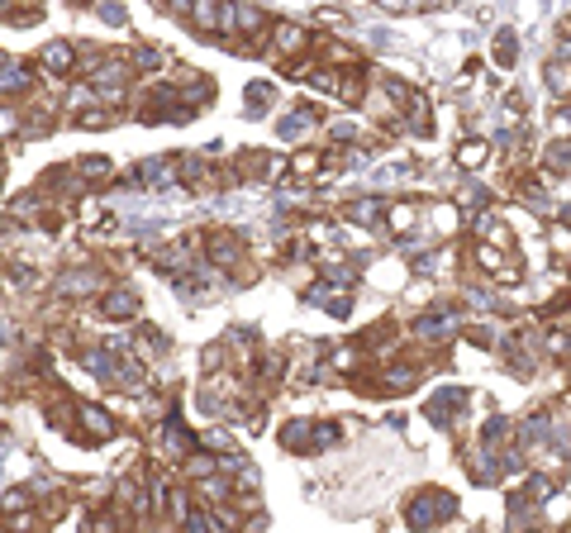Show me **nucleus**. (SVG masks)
I'll return each mask as SVG.
<instances>
[{
	"label": "nucleus",
	"mask_w": 571,
	"mask_h": 533,
	"mask_svg": "<svg viewBox=\"0 0 571 533\" xmlns=\"http://www.w3.org/2000/svg\"><path fill=\"white\" fill-rule=\"evenodd\" d=\"M205 248H210V257H214V262H233V257H239V243H233L224 229H214L210 239H205Z\"/></svg>",
	"instance_id": "obj_2"
},
{
	"label": "nucleus",
	"mask_w": 571,
	"mask_h": 533,
	"mask_svg": "<svg viewBox=\"0 0 571 533\" xmlns=\"http://www.w3.org/2000/svg\"><path fill=\"white\" fill-rule=\"evenodd\" d=\"M295 172H314V153H295Z\"/></svg>",
	"instance_id": "obj_12"
},
{
	"label": "nucleus",
	"mask_w": 571,
	"mask_h": 533,
	"mask_svg": "<svg viewBox=\"0 0 571 533\" xmlns=\"http://www.w3.org/2000/svg\"><path fill=\"white\" fill-rule=\"evenodd\" d=\"M43 67L48 72H67V67H72V43H48L43 48Z\"/></svg>",
	"instance_id": "obj_3"
},
{
	"label": "nucleus",
	"mask_w": 571,
	"mask_h": 533,
	"mask_svg": "<svg viewBox=\"0 0 571 533\" xmlns=\"http://www.w3.org/2000/svg\"><path fill=\"white\" fill-rule=\"evenodd\" d=\"M458 158H462V167H476V162L485 158V143H467V148H462Z\"/></svg>",
	"instance_id": "obj_9"
},
{
	"label": "nucleus",
	"mask_w": 571,
	"mask_h": 533,
	"mask_svg": "<svg viewBox=\"0 0 571 533\" xmlns=\"http://www.w3.org/2000/svg\"><path fill=\"white\" fill-rule=\"evenodd\" d=\"M191 14H195L200 29H220V24H224V10H214V5H195Z\"/></svg>",
	"instance_id": "obj_7"
},
{
	"label": "nucleus",
	"mask_w": 571,
	"mask_h": 533,
	"mask_svg": "<svg viewBox=\"0 0 571 533\" xmlns=\"http://www.w3.org/2000/svg\"><path fill=\"white\" fill-rule=\"evenodd\" d=\"M24 91H29V67L5 62L0 67V95H24Z\"/></svg>",
	"instance_id": "obj_1"
},
{
	"label": "nucleus",
	"mask_w": 571,
	"mask_h": 533,
	"mask_svg": "<svg viewBox=\"0 0 571 533\" xmlns=\"http://www.w3.org/2000/svg\"><path fill=\"white\" fill-rule=\"evenodd\" d=\"M81 176H110V162L105 158H86L81 162Z\"/></svg>",
	"instance_id": "obj_8"
},
{
	"label": "nucleus",
	"mask_w": 571,
	"mask_h": 533,
	"mask_svg": "<svg viewBox=\"0 0 571 533\" xmlns=\"http://www.w3.org/2000/svg\"><path fill=\"white\" fill-rule=\"evenodd\" d=\"M276 39L281 48H300V29H276Z\"/></svg>",
	"instance_id": "obj_11"
},
{
	"label": "nucleus",
	"mask_w": 571,
	"mask_h": 533,
	"mask_svg": "<svg viewBox=\"0 0 571 533\" xmlns=\"http://www.w3.org/2000/svg\"><path fill=\"white\" fill-rule=\"evenodd\" d=\"M139 310V300H133V291H110L105 295V314H114V320H124V314Z\"/></svg>",
	"instance_id": "obj_5"
},
{
	"label": "nucleus",
	"mask_w": 571,
	"mask_h": 533,
	"mask_svg": "<svg viewBox=\"0 0 571 533\" xmlns=\"http://www.w3.org/2000/svg\"><path fill=\"white\" fill-rule=\"evenodd\" d=\"M77 414H81V424H91V433H95V438H110V433H114V424H110V414H105V410L81 405Z\"/></svg>",
	"instance_id": "obj_4"
},
{
	"label": "nucleus",
	"mask_w": 571,
	"mask_h": 533,
	"mask_svg": "<svg viewBox=\"0 0 571 533\" xmlns=\"http://www.w3.org/2000/svg\"><path fill=\"white\" fill-rule=\"evenodd\" d=\"M5 528H10V533H39V514H33V510L5 514Z\"/></svg>",
	"instance_id": "obj_6"
},
{
	"label": "nucleus",
	"mask_w": 571,
	"mask_h": 533,
	"mask_svg": "<svg viewBox=\"0 0 571 533\" xmlns=\"http://www.w3.org/2000/svg\"><path fill=\"white\" fill-rule=\"evenodd\" d=\"M20 510H29V491H10L5 495V514H20Z\"/></svg>",
	"instance_id": "obj_10"
}]
</instances>
